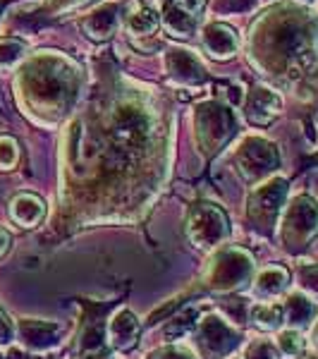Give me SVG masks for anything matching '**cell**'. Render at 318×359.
<instances>
[{"label": "cell", "mask_w": 318, "mask_h": 359, "mask_svg": "<svg viewBox=\"0 0 318 359\" xmlns=\"http://www.w3.org/2000/svg\"><path fill=\"white\" fill-rule=\"evenodd\" d=\"M237 132L235 113L221 101H204L194 108V139L204 158L221 154Z\"/></svg>", "instance_id": "obj_5"}, {"label": "cell", "mask_w": 318, "mask_h": 359, "mask_svg": "<svg viewBox=\"0 0 318 359\" xmlns=\"http://www.w3.org/2000/svg\"><path fill=\"white\" fill-rule=\"evenodd\" d=\"M251 285L258 297H277L290 285V271L282 269V266H268V269H261L254 276Z\"/></svg>", "instance_id": "obj_20"}, {"label": "cell", "mask_w": 318, "mask_h": 359, "mask_svg": "<svg viewBox=\"0 0 318 359\" xmlns=\"http://www.w3.org/2000/svg\"><path fill=\"white\" fill-rule=\"evenodd\" d=\"M282 311H285V323L294 331H302V328L309 326L311 321L318 314V306L311 297H306L304 292H292L287 297V302L282 304Z\"/></svg>", "instance_id": "obj_19"}, {"label": "cell", "mask_w": 318, "mask_h": 359, "mask_svg": "<svg viewBox=\"0 0 318 359\" xmlns=\"http://www.w3.org/2000/svg\"><path fill=\"white\" fill-rule=\"evenodd\" d=\"M244 359H280V352L270 340H254L244 350Z\"/></svg>", "instance_id": "obj_29"}, {"label": "cell", "mask_w": 318, "mask_h": 359, "mask_svg": "<svg viewBox=\"0 0 318 359\" xmlns=\"http://www.w3.org/2000/svg\"><path fill=\"white\" fill-rule=\"evenodd\" d=\"M299 283H302V290L306 297L318 302V264L302 266V269H299Z\"/></svg>", "instance_id": "obj_28"}, {"label": "cell", "mask_w": 318, "mask_h": 359, "mask_svg": "<svg viewBox=\"0 0 318 359\" xmlns=\"http://www.w3.org/2000/svg\"><path fill=\"white\" fill-rule=\"evenodd\" d=\"M249 318L258 331L273 333L280 331V326L285 323V311H282V304H254L249 309Z\"/></svg>", "instance_id": "obj_24"}, {"label": "cell", "mask_w": 318, "mask_h": 359, "mask_svg": "<svg viewBox=\"0 0 318 359\" xmlns=\"http://www.w3.org/2000/svg\"><path fill=\"white\" fill-rule=\"evenodd\" d=\"M10 245H13V235H10L5 228H0V259H3L5 254H8Z\"/></svg>", "instance_id": "obj_36"}, {"label": "cell", "mask_w": 318, "mask_h": 359, "mask_svg": "<svg viewBox=\"0 0 318 359\" xmlns=\"http://www.w3.org/2000/svg\"><path fill=\"white\" fill-rule=\"evenodd\" d=\"M141 323L130 309H118L106 326V345L115 352H127L139 343Z\"/></svg>", "instance_id": "obj_14"}, {"label": "cell", "mask_w": 318, "mask_h": 359, "mask_svg": "<svg viewBox=\"0 0 318 359\" xmlns=\"http://www.w3.org/2000/svg\"><path fill=\"white\" fill-rule=\"evenodd\" d=\"M311 343H314V347L318 350V318H316L314 328H311Z\"/></svg>", "instance_id": "obj_39"}, {"label": "cell", "mask_w": 318, "mask_h": 359, "mask_svg": "<svg viewBox=\"0 0 318 359\" xmlns=\"http://www.w3.org/2000/svg\"><path fill=\"white\" fill-rule=\"evenodd\" d=\"M242 345V331L221 314H206L194 328V350L199 359H228Z\"/></svg>", "instance_id": "obj_7"}, {"label": "cell", "mask_w": 318, "mask_h": 359, "mask_svg": "<svg viewBox=\"0 0 318 359\" xmlns=\"http://www.w3.org/2000/svg\"><path fill=\"white\" fill-rule=\"evenodd\" d=\"M60 142V204L67 230L137 221L167 177V127L155 98L108 67Z\"/></svg>", "instance_id": "obj_1"}, {"label": "cell", "mask_w": 318, "mask_h": 359, "mask_svg": "<svg viewBox=\"0 0 318 359\" xmlns=\"http://www.w3.org/2000/svg\"><path fill=\"white\" fill-rule=\"evenodd\" d=\"M225 311H228L230 323H244L247 304L242 302V299H228V302H225Z\"/></svg>", "instance_id": "obj_33"}, {"label": "cell", "mask_w": 318, "mask_h": 359, "mask_svg": "<svg viewBox=\"0 0 318 359\" xmlns=\"http://www.w3.org/2000/svg\"><path fill=\"white\" fill-rule=\"evenodd\" d=\"M17 338L27 350L48 352L60 343L62 326L55 321H41V318H22L17 323Z\"/></svg>", "instance_id": "obj_12"}, {"label": "cell", "mask_w": 318, "mask_h": 359, "mask_svg": "<svg viewBox=\"0 0 318 359\" xmlns=\"http://www.w3.org/2000/svg\"><path fill=\"white\" fill-rule=\"evenodd\" d=\"M84 3H89V0H46V8L53 10V13H65V10L79 8Z\"/></svg>", "instance_id": "obj_34"}, {"label": "cell", "mask_w": 318, "mask_h": 359, "mask_svg": "<svg viewBox=\"0 0 318 359\" xmlns=\"http://www.w3.org/2000/svg\"><path fill=\"white\" fill-rule=\"evenodd\" d=\"M254 280V257L242 247H223L204 269L201 285L211 292H240Z\"/></svg>", "instance_id": "obj_4"}, {"label": "cell", "mask_w": 318, "mask_h": 359, "mask_svg": "<svg viewBox=\"0 0 318 359\" xmlns=\"http://www.w3.org/2000/svg\"><path fill=\"white\" fill-rule=\"evenodd\" d=\"M27 53V43L17 36H5L0 39V65L10 67Z\"/></svg>", "instance_id": "obj_26"}, {"label": "cell", "mask_w": 318, "mask_h": 359, "mask_svg": "<svg viewBox=\"0 0 318 359\" xmlns=\"http://www.w3.org/2000/svg\"><path fill=\"white\" fill-rule=\"evenodd\" d=\"M282 111V96L270 86H254L244 103V118L254 127H268Z\"/></svg>", "instance_id": "obj_13"}, {"label": "cell", "mask_w": 318, "mask_h": 359, "mask_svg": "<svg viewBox=\"0 0 318 359\" xmlns=\"http://www.w3.org/2000/svg\"><path fill=\"white\" fill-rule=\"evenodd\" d=\"M163 13V27L172 36H180V39H189L194 36L196 32V17L189 15L187 10H182L180 5L170 3L167 8L160 10Z\"/></svg>", "instance_id": "obj_22"}, {"label": "cell", "mask_w": 318, "mask_h": 359, "mask_svg": "<svg viewBox=\"0 0 318 359\" xmlns=\"http://www.w3.org/2000/svg\"><path fill=\"white\" fill-rule=\"evenodd\" d=\"M256 0H213L216 13H244L251 10Z\"/></svg>", "instance_id": "obj_32"}, {"label": "cell", "mask_w": 318, "mask_h": 359, "mask_svg": "<svg viewBox=\"0 0 318 359\" xmlns=\"http://www.w3.org/2000/svg\"><path fill=\"white\" fill-rule=\"evenodd\" d=\"M249 60L277 84L304 89L318 67V17L297 3H277L261 13L249 32Z\"/></svg>", "instance_id": "obj_2"}, {"label": "cell", "mask_w": 318, "mask_h": 359, "mask_svg": "<svg viewBox=\"0 0 318 359\" xmlns=\"http://www.w3.org/2000/svg\"><path fill=\"white\" fill-rule=\"evenodd\" d=\"M318 237V204L299 194L285 204L280 216V242L290 254H302Z\"/></svg>", "instance_id": "obj_6"}, {"label": "cell", "mask_w": 318, "mask_h": 359, "mask_svg": "<svg viewBox=\"0 0 318 359\" xmlns=\"http://www.w3.org/2000/svg\"><path fill=\"white\" fill-rule=\"evenodd\" d=\"M77 359H115V357H113V352L106 347V350H98V352H86V355L77 357Z\"/></svg>", "instance_id": "obj_37"}, {"label": "cell", "mask_w": 318, "mask_h": 359, "mask_svg": "<svg viewBox=\"0 0 318 359\" xmlns=\"http://www.w3.org/2000/svg\"><path fill=\"white\" fill-rule=\"evenodd\" d=\"M82 89V69L67 55L41 50L17 72L15 91L20 108L34 123L55 125L72 113Z\"/></svg>", "instance_id": "obj_3"}, {"label": "cell", "mask_w": 318, "mask_h": 359, "mask_svg": "<svg viewBox=\"0 0 318 359\" xmlns=\"http://www.w3.org/2000/svg\"><path fill=\"white\" fill-rule=\"evenodd\" d=\"M275 347H277V352H280L282 357H287V359L302 357L304 350H306L302 331H294V328H287V331H282L280 335H277Z\"/></svg>", "instance_id": "obj_25"}, {"label": "cell", "mask_w": 318, "mask_h": 359, "mask_svg": "<svg viewBox=\"0 0 318 359\" xmlns=\"http://www.w3.org/2000/svg\"><path fill=\"white\" fill-rule=\"evenodd\" d=\"M120 22V3H103L101 8L91 10L82 20V29L89 39L94 41H108L115 34Z\"/></svg>", "instance_id": "obj_17"}, {"label": "cell", "mask_w": 318, "mask_h": 359, "mask_svg": "<svg viewBox=\"0 0 318 359\" xmlns=\"http://www.w3.org/2000/svg\"><path fill=\"white\" fill-rule=\"evenodd\" d=\"M91 314L89 318H84L82 323V331L77 335V343H74L72 355L74 357H82L86 352H98V350H106V326L108 321H103V314H106L108 306H96L89 304Z\"/></svg>", "instance_id": "obj_15"}, {"label": "cell", "mask_w": 318, "mask_h": 359, "mask_svg": "<svg viewBox=\"0 0 318 359\" xmlns=\"http://www.w3.org/2000/svg\"><path fill=\"white\" fill-rule=\"evenodd\" d=\"M306 359H318V355L316 357H306Z\"/></svg>", "instance_id": "obj_42"}, {"label": "cell", "mask_w": 318, "mask_h": 359, "mask_svg": "<svg viewBox=\"0 0 318 359\" xmlns=\"http://www.w3.org/2000/svg\"><path fill=\"white\" fill-rule=\"evenodd\" d=\"M158 27H160L158 15H155L151 8H146V5L137 3L134 8L127 10V15H125V29L134 39H148V36H153V34L158 32Z\"/></svg>", "instance_id": "obj_21"}, {"label": "cell", "mask_w": 318, "mask_h": 359, "mask_svg": "<svg viewBox=\"0 0 318 359\" xmlns=\"http://www.w3.org/2000/svg\"><path fill=\"white\" fill-rule=\"evenodd\" d=\"M15 335H17V326H15V321L8 316V311L0 309V347L13 345Z\"/></svg>", "instance_id": "obj_31"}, {"label": "cell", "mask_w": 318, "mask_h": 359, "mask_svg": "<svg viewBox=\"0 0 318 359\" xmlns=\"http://www.w3.org/2000/svg\"><path fill=\"white\" fill-rule=\"evenodd\" d=\"M137 3H141V5H146V8H151V10H163V8H167V5L172 3V0H137Z\"/></svg>", "instance_id": "obj_38"}, {"label": "cell", "mask_w": 318, "mask_h": 359, "mask_svg": "<svg viewBox=\"0 0 318 359\" xmlns=\"http://www.w3.org/2000/svg\"><path fill=\"white\" fill-rule=\"evenodd\" d=\"M146 359H199V357H196V352H192L189 347L172 343V345H163V347H158V350H153Z\"/></svg>", "instance_id": "obj_30"}, {"label": "cell", "mask_w": 318, "mask_h": 359, "mask_svg": "<svg viewBox=\"0 0 318 359\" xmlns=\"http://www.w3.org/2000/svg\"><path fill=\"white\" fill-rule=\"evenodd\" d=\"M3 8H5V3H0V13H3Z\"/></svg>", "instance_id": "obj_40"}, {"label": "cell", "mask_w": 318, "mask_h": 359, "mask_svg": "<svg viewBox=\"0 0 318 359\" xmlns=\"http://www.w3.org/2000/svg\"><path fill=\"white\" fill-rule=\"evenodd\" d=\"M0 359H5V357H3V355H0Z\"/></svg>", "instance_id": "obj_43"}, {"label": "cell", "mask_w": 318, "mask_h": 359, "mask_svg": "<svg viewBox=\"0 0 318 359\" xmlns=\"http://www.w3.org/2000/svg\"><path fill=\"white\" fill-rule=\"evenodd\" d=\"M299 3H311V0H299Z\"/></svg>", "instance_id": "obj_41"}, {"label": "cell", "mask_w": 318, "mask_h": 359, "mask_svg": "<svg viewBox=\"0 0 318 359\" xmlns=\"http://www.w3.org/2000/svg\"><path fill=\"white\" fill-rule=\"evenodd\" d=\"M187 237L196 249H204V252L221 247L230 237V221L225 211L213 201L192 204L187 213Z\"/></svg>", "instance_id": "obj_9"}, {"label": "cell", "mask_w": 318, "mask_h": 359, "mask_svg": "<svg viewBox=\"0 0 318 359\" xmlns=\"http://www.w3.org/2000/svg\"><path fill=\"white\" fill-rule=\"evenodd\" d=\"M287 180L270 177L258 184L247 199V218L251 228L261 235H270L277 225V218L282 216V208L287 201Z\"/></svg>", "instance_id": "obj_8"}, {"label": "cell", "mask_w": 318, "mask_h": 359, "mask_svg": "<svg viewBox=\"0 0 318 359\" xmlns=\"http://www.w3.org/2000/svg\"><path fill=\"white\" fill-rule=\"evenodd\" d=\"M163 67L167 79L180 86H201L208 79L201 57L192 50L180 48V46H172V48L165 50Z\"/></svg>", "instance_id": "obj_11"}, {"label": "cell", "mask_w": 318, "mask_h": 359, "mask_svg": "<svg viewBox=\"0 0 318 359\" xmlns=\"http://www.w3.org/2000/svg\"><path fill=\"white\" fill-rule=\"evenodd\" d=\"M20 163V144L15 137L0 135V170L8 172Z\"/></svg>", "instance_id": "obj_27"}, {"label": "cell", "mask_w": 318, "mask_h": 359, "mask_svg": "<svg viewBox=\"0 0 318 359\" xmlns=\"http://www.w3.org/2000/svg\"><path fill=\"white\" fill-rule=\"evenodd\" d=\"M201 318V309L199 306H184L182 311H177V314H172L167 318L165 328H163V335L170 343H175V340L184 338L187 333H192L196 328V323H199Z\"/></svg>", "instance_id": "obj_23"}, {"label": "cell", "mask_w": 318, "mask_h": 359, "mask_svg": "<svg viewBox=\"0 0 318 359\" xmlns=\"http://www.w3.org/2000/svg\"><path fill=\"white\" fill-rule=\"evenodd\" d=\"M204 5H206V0H180V8L187 10V13L194 15V17L204 10Z\"/></svg>", "instance_id": "obj_35"}, {"label": "cell", "mask_w": 318, "mask_h": 359, "mask_svg": "<svg viewBox=\"0 0 318 359\" xmlns=\"http://www.w3.org/2000/svg\"><path fill=\"white\" fill-rule=\"evenodd\" d=\"M233 161L247 182H261L280 165V151L265 137L251 135L240 142V147L233 154Z\"/></svg>", "instance_id": "obj_10"}, {"label": "cell", "mask_w": 318, "mask_h": 359, "mask_svg": "<svg viewBox=\"0 0 318 359\" xmlns=\"http://www.w3.org/2000/svg\"><path fill=\"white\" fill-rule=\"evenodd\" d=\"M10 218L25 230H34L46 218V201L39 194L20 192L10 201Z\"/></svg>", "instance_id": "obj_18"}, {"label": "cell", "mask_w": 318, "mask_h": 359, "mask_svg": "<svg viewBox=\"0 0 318 359\" xmlns=\"http://www.w3.org/2000/svg\"><path fill=\"white\" fill-rule=\"evenodd\" d=\"M201 43H204L206 53L216 60H230L240 50V39H237L235 29L223 25V22H211L201 32Z\"/></svg>", "instance_id": "obj_16"}]
</instances>
